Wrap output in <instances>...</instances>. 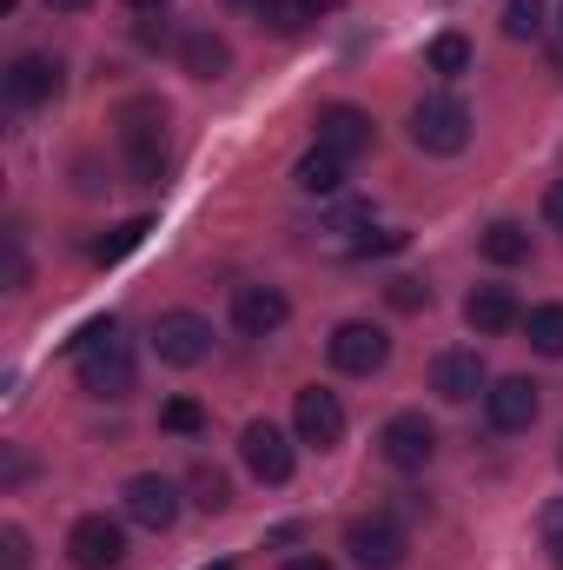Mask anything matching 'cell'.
<instances>
[{"mask_svg":"<svg viewBox=\"0 0 563 570\" xmlns=\"http://www.w3.org/2000/svg\"><path fill=\"white\" fill-rule=\"evenodd\" d=\"M67 352H73L80 385H87L93 399H127V392H134V345L120 338V325H113V318L80 325V332L67 338Z\"/></svg>","mask_w":563,"mask_h":570,"instance_id":"1","label":"cell"},{"mask_svg":"<svg viewBox=\"0 0 563 570\" xmlns=\"http://www.w3.org/2000/svg\"><path fill=\"white\" fill-rule=\"evenodd\" d=\"M120 153H127V179L159 186L166 179V107L159 100H127L120 107Z\"/></svg>","mask_w":563,"mask_h":570,"instance_id":"2","label":"cell"},{"mask_svg":"<svg viewBox=\"0 0 563 570\" xmlns=\"http://www.w3.org/2000/svg\"><path fill=\"white\" fill-rule=\"evenodd\" d=\"M412 146L418 153H437V159L464 153L471 146V107L457 94H424L418 107H412Z\"/></svg>","mask_w":563,"mask_h":570,"instance_id":"3","label":"cell"},{"mask_svg":"<svg viewBox=\"0 0 563 570\" xmlns=\"http://www.w3.org/2000/svg\"><path fill=\"white\" fill-rule=\"evenodd\" d=\"M345 551H352L365 570H398V564H405V524H398V518H385V511H372V518H352V531H345Z\"/></svg>","mask_w":563,"mask_h":570,"instance_id":"4","label":"cell"},{"mask_svg":"<svg viewBox=\"0 0 563 570\" xmlns=\"http://www.w3.org/2000/svg\"><path fill=\"white\" fill-rule=\"evenodd\" d=\"M385 358H392V338H385L372 318H345V325L332 332V365H338V372L372 379V372H385Z\"/></svg>","mask_w":563,"mask_h":570,"instance_id":"5","label":"cell"},{"mask_svg":"<svg viewBox=\"0 0 563 570\" xmlns=\"http://www.w3.org/2000/svg\"><path fill=\"white\" fill-rule=\"evenodd\" d=\"M378 451L398 471H424L437 458V425L424 412H398V419H385V431H378Z\"/></svg>","mask_w":563,"mask_h":570,"instance_id":"6","label":"cell"},{"mask_svg":"<svg viewBox=\"0 0 563 570\" xmlns=\"http://www.w3.org/2000/svg\"><path fill=\"white\" fill-rule=\"evenodd\" d=\"M292 425H298V444H312V451H332V444L345 438V405H338V392H325V385H305V392L292 399Z\"/></svg>","mask_w":563,"mask_h":570,"instance_id":"7","label":"cell"},{"mask_svg":"<svg viewBox=\"0 0 563 570\" xmlns=\"http://www.w3.org/2000/svg\"><path fill=\"white\" fill-rule=\"evenodd\" d=\"M67 558H73V570H120L127 564V531L113 518H80L67 531Z\"/></svg>","mask_w":563,"mask_h":570,"instance_id":"8","label":"cell"},{"mask_svg":"<svg viewBox=\"0 0 563 570\" xmlns=\"http://www.w3.org/2000/svg\"><path fill=\"white\" fill-rule=\"evenodd\" d=\"M152 352H159L166 365H199V358L213 352V325H206L199 312H159V325H152Z\"/></svg>","mask_w":563,"mask_h":570,"instance_id":"9","label":"cell"},{"mask_svg":"<svg viewBox=\"0 0 563 570\" xmlns=\"http://www.w3.org/2000/svg\"><path fill=\"white\" fill-rule=\"evenodd\" d=\"M239 458H246V471L259 478V484H285L292 478V438L279 425H266V419H253V425L239 431Z\"/></svg>","mask_w":563,"mask_h":570,"instance_id":"10","label":"cell"},{"mask_svg":"<svg viewBox=\"0 0 563 570\" xmlns=\"http://www.w3.org/2000/svg\"><path fill=\"white\" fill-rule=\"evenodd\" d=\"M431 392H437L444 405H471L477 392H491V379H484V358H477L471 345H457V352H437V358H431Z\"/></svg>","mask_w":563,"mask_h":570,"instance_id":"11","label":"cell"},{"mask_svg":"<svg viewBox=\"0 0 563 570\" xmlns=\"http://www.w3.org/2000/svg\"><path fill=\"white\" fill-rule=\"evenodd\" d=\"M127 518L146 524V531H172V524H179V484L159 478V471H140V478L127 484Z\"/></svg>","mask_w":563,"mask_h":570,"instance_id":"12","label":"cell"},{"mask_svg":"<svg viewBox=\"0 0 563 570\" xmlns=\"http://www.w3.org/2000/svg\"><path fill=\"white\" fill-rule=\"evenodd\" d=\"M372 140H378V127H372V114H358V107H345V100L318 114V146H325V153H338L345 166H352L358 153H372Z\"/></svg>","mask_w":563,"mask_h":570,"instance_id":"13","label":"cell"},{"mask_svg":"<svg viewBox=\"0 0 563 570\" xmlns=\"http://www.w3.org/2000/svg\"><path fill=\"white\" fill-rule=\"evenodd\" d=\"M285 318H292V305H285L279 285H239V292H233V325H239L246 338H273Z\"/></svg>","mask_w":563,"mask_h":570,"instance_id":"14","label":"cell"},{"mask_svg":"<svg viewBox=\"0 0 563 570\" xmlns=\"http://www.w3.org/2000/svg\"><path fill=\"white\" fill-rule=\"evenodd\" d=\"M537 385L531 379H497L491 392H484V419H491V431H531L537 425Z\"/></svg>","mask_w":563,"mask_h":570,"instance_id":"15","label":"cell"},{"mask_svg":"<svg viewBox=\"0 0 563 570\" xmlns=\"http://www.w3.org/2000/svg\"><path fill=\"white\" fill-rule=\"evenodd\" d=\"M464 325H471L477 338H504V332L524 325V312H517V298H511L504 285H477V292L464 298Z\"/></svg>","mask_w":563,"mask_h":570,"instance_id":"16","label":"cell"},{"mask_svg":"<svg viewBox=\"0 0 563 570\" xmlns=\"http://www.w3.org/2000/svg\"><path fill=\"white\" fill-rule=\"evenodd\" d=\"M53 94H60V60L20 53V60L7 67V100H13V107H40V100H53Z\"/></svg>","mask_w":563,"mask_h":570,"instance_id":"17","label":"cell"},{"mask_svg":"<svg viewBox=\"0 0 563 570\" xmlns=\"http://www.w3.org/2000/svg\"><path fill=\"white\" fill-rule=\"evenodd\" d=\"M179 67H186L192 80H219V73L233 67V47H226L213 27H192V33L179 40Z\"/></svg>","mask_w":563,"mask_h":570,"instance_id":"18","label":"cell"},{"mask_svg":"<svg viewBox=\"0 0 563 570\" xmlns=\"http://www.w3.org/2000/svg\"><path fill=\"white\" fill-rule=\"evenodd\" d=\"M292 179H298V193H338V186H345V159L325 153V146H312V153L292 166Z\"/></svg>","mask_w":563,"mask_h":570,"instance_id":"19","label":"cell"},{"mask_svg":"<svg viewBox=\"0 0 563 570\" xmlns=\"http://www.w3.org/2000/svg\"><path fill=\"white\" fill-rule=\"evenodd\" d=\"M477 246H484V259H491V266H524V259H531V233H524L517 219H497Z\"/></svg>","mask_w":563,"mask_h":570,"instance_id":"20","label":"cell"},{"mask_svg":"<svg viewBox=\"0 0 563 570\" xmlns=\"http://www.w3.org/2000/svg\"><path fill=\"white\" fill-rule=\"evenodd\" d=\"M146 233H152V219H120L113 233H100V239H93V266H120Z\"/></svg>","mask_w":563,"mask_h":570,"instance_id":"21","label":"cell"},{"mask_svg":"<svg viewBox=\"0 0 563 570\" xmlns=\"http://www.w3.org/2000/svg\"><path fill=\"white\" fill-rule=\"evenodd\" d=\"M424 67H431V73H444V80L471 73V40H464V33H437V40L424 47Z\"/></svg>","mask_w":563,"mask_h":570,"instance_id":"22","label":"cell"},{"mask_svg":"<svg viewBox=\"0 0 563 570\" xmlns=\"http://www.w3.org/2000/svg\"><path fill=\"white\" fill-rule=\"evenodd\" d=\"M524 332L544 358H563V305H531L524 312Z\"/></svg>","mask_w":563,"mask_h":570,"instance_id":"23","label":"cell"},{"mask_svg":"<svg viewBox=\"0 0 563 570\" xmlns=\"http://www.w3.org/2000/svg\"><path fill=\"white\" fill-rule=\"evenodd\" d=\"M504 33L511 40H537L544 33V0H504Z\"/></svg>","mask_w":563,"mask_h":570,"instance_id":"24","label":"cell"},{"mask_svg":"<svg viewBox=\"0 0 563 570\" xmlns=\"http://www.w3.org/2000/svg\"><path fill=\"white\" fill-rule=\"evenodd\" d=\"M159 425L179 431V438H192V431H206V412H199L192 399H166V405H159Z\"/></svg>","mask_w":563,"mask_h":570,"instance_id":"25","label":"cell"},{"mask_svg":"<svg viewBox=\"0 0 563 570\" xmlns=\"http://www.w3.org/2000/svg\"><path fill=\"white\" fill-rule=\"evenodd\" d=\"M192 491H199V504H206V511H226V504H233L226 471H206V464H199V471H192Z\"/></svg>","mask_w":563,"mask_h":570,"instance_id":"26","label":"cell"},{"mask_svg":"<svg viewBox=\"0 0 563 570\" xmlns=\"http://www.w3.org/2000/svg\"><path fill=\"white\" fill-rule=\"evenodd\" d=\"M385 298H392L398 312H418L424 298H431V285H418V279H392V285H385Z\"/></svg>","mask_w":563,"mask_h":570,"instance_id":"27","label":"cell"},{"mask_svg":"<svg viewBox=\"0 0 563 570\" xmlns=\"http://www.w3.org/2000/svg\"><path fill=\"white\" fill-rule=\"evenodd\" d=\"M0 564L27 570V531H20V524H7V531H0Z\"/></svg>","mask_w":563,"mask_h":570,"instance_id":"28","label":"cell"},{"mask_svg":"<svg viewBox=\"0 0 563 570\" xmlns=\"http://www.w3.org/2000/svg\"><path fill=\"white\" fill-rule=\"evenodd\" d=\"M27 285V259H20V246L7 239V292H20Z\"/></svg>","mask_w":563,"mask_h":570,"instance_id":"29","label":"cell"},{"mask_svg":"<svg viewBox=\"0 0 563 570\" xmlns=\"http://www.w3.org/2000/svg\"><path fill=\"white\" fill-rule=\"evenodd\" d=\"M544 538H551V551H557V564H563V504L544 518Z\"/></svg>","mask_w":563,"mask_h":570,"instance_id":"30","label":"cell"},{"mask_svg":"<svg viewBox=\"0 0 563 570\" xmlns=\"http://www.w3.org/2000/svg\"><path fill=\"white\" fill-rule=\"evenodd\" d=\"M544 219H551V226H563V179L544 193Z\"/></svg>","mask_w":563,"mask_h":570,"instance_id":"31","label":"cell"},{"mask_svg":"<svg viewBox=\"0 0 563 570\" xmlns=\"http://www.w3.org/2000/svg\"><path fill=\"white\" fill-rule=\"evenodd\" d=\"M298 7H305V20H318V13H338L345 0H298Z\"/></svg>","mask_w":563,"mask_h":570,"instance_id":"32","label":"cell"},{"mask_svg":"<svg viewBox=\"0 0 563 570\" xmlns=\"http://www.w3.org/2000/svg\"><path fill=\"white\" fill-rule=\"evenodd\" d=\"M279 570H332L325 558H292V564H279Z\"/></svg>","mask_w":563,"mask_h":570,"instance_id":"33","label":"cell"},{"mask_svg":"<svg viewBox=\"0 0 563 570\" xmlns=\"http://www.w3.org/2000/svg\"><path fill=\"white\" fill-rule=\"evenodd\" d=\"M53 13H80V7H93V0H47Z\"/></svg>","mask_w":563,"mask_h":570,"instance_id":"34","label":"cell"},{"mask_svg":"<svg viewBox=\"0 0 563 570\" xmlns=\"http://www.w3.org/2000/svg\"><path fill=\"white\" fill-rule=\"evenodd\" d=\"M233 7H246V13H259V7H266V0H233Z\"/></svg>","mask_w":563,"mask_h":570,"instance_id":"35","label":"cell"},{"mask_svg":"<svg viewBox=\"0 0 563 570\" xmlns=\"http://www.w3.org/2000/svg\"><path fill=\"white\" fill-rule=\"evenodd\" d=\"M127 7H166V0H127Z\"/></svg>","mask_w":563,"mask_h":570,"instance_id":"36","label":"cell"},{"mask_svg":"<svg viewBox=\"0 0 563 570\" xmlns=\"http://www.w3.org/2000/svg\"><path fill=\"white\" fill-rule=\"evenodd\" d=\"M206 570H233V564H226V558H219V564H206Z\"/></svg>","mask_w":563,"mask_h":570,"instance_id":"37","label":"cell"},{"mask_svg":"<svg viewBox=\"0 0 563 570\" xmlns=\"http://www.w3.org/2000/svg\"><path fill=\"white\" fill-rule=\"evenodd\" d=\"M557 458H563V451H557Z\"/></svg>","mask_w":563,"mask_h":570,"instance_id":"38","label":"cell"}]
</instances>
